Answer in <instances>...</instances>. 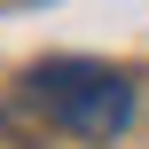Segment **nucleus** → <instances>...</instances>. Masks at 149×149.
I'll return each mask as SVG.
<instances>
[{
	"label": "nucleus",
	"mask_w": 149,
	"mask_h": 149,
	"mask_svg": "<svg viewBox=\"0 0 149 149\" xmlns=\"http://www.w3.org/2000/svg\"><path fill=\"white\" fill-rule=\"evenodd\" d=\"M24 86H31V102H39L55 126H71L79 141H110V134L134 118V86H126L118 71H102V63H39Z\"/></svg>",
	"instance_id": "obj_1"
}]
</instances>
